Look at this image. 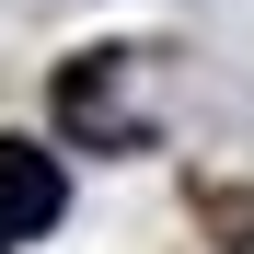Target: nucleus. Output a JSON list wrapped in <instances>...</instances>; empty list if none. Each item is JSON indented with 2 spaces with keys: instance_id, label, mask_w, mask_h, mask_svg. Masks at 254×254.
I'll return each mask as SVG.
<instances>
[{
  "instance_id": "nucleus-1",
  "label": "nucleus",
  "mask_w": 254,
  "mask_h": 254,
  "mask_svg": "<svg viewBox=\"0 0 254 254\" xmlns=\"http://www.w3.org/2000/svg\"><path fill=\"white\" fill-rule=\"evenodd\" d=\"M58 127H69V139H104V150L139 139V104H127V47H93V58L58 69Z\"/></svg>"
},
{
  "instance_id": "nucleus-2",
  "label": "nucleus",
  "mask_w": 254,
  "mask_h": 254,
  "mask_svg": "<svg viewBox=\"0 0 254 254\" xmlns=\"http://www.w3.org/2000/svg\"><path fill=\"white\" fill-rule=\"evenodd\" d=\"M69 208V174H58V150H35V139H0V254L35 243Z\"/></svg>"
}]
</instances>
